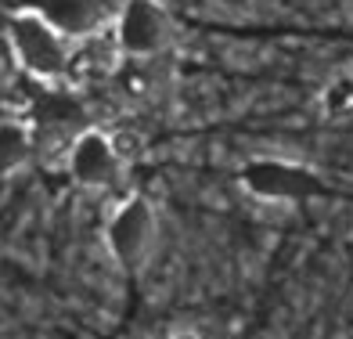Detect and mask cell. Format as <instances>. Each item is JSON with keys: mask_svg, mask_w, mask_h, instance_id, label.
Returning <instances> with one entry per match:
<instances>
[{"mask_svg": "<svg viewBox=\"0 0 353 339\" xmlns=\"http://www.w3.org/2000/svg\"><path fill=\"white\" fill-rule=\"evenodd\" d=\"M8 43H11L14 61L33 79H43V84L65 76L76 55V43L69 37H61L51 22L29 8L14 11L8 19Z\"/></svg>", "mask_w": 353, "mask_h": 339, "instance_id": "6da1fadb", "label": "cell"}, {"mask_svg": "<svg viewBox=\"0 0 353 339\" xmlns=\"http://www.w3.org/2000/svg\"><path fill=\"white\" fill-rule=\"evenodd\" d=\"M112 40L126 58H155L173 40V26L163 4L155 0H123L119 14L112 19Z\"/></svg>", "mask_w": 353, "mask_h": 339, "instance_id": "7a4b0ae2", "label": "cell"}, {"mask_svg": "<svg viewBox=\"0 0 353 339\" xmlns=\"http://www.w3.org/2000/svg\"><path fill=\"white\" fill-rule=\"evenodd\" d=\"M238 181L252 199L263 202H307L325 188L310 166L288 163V159H252L242 166Z\"/></svg>", "mask_w": 353, "mask_h": 339, "instance_id": "3957f363", "label": "cell"}, {"mask_svg": "<svg viewBox=\"0 0 353 339\" xmlns=\"http://www.w3.org/2000/svg\"><path fill=\"white\" fill-rule=\"evenodd\" d=\"M155 235H159V217L144 199L123 202L105 228L108 253L116 256V264L126 267V271H134L148 260V253L155 246Z\"/></svg>", "mask_w": 353, "mask_h": 339, "instance_id": "277c9868", "label": "cell"}, {"mask_svg": "<svg viewBox=\"0 0 353 339\" xmlns=\"http://www.w3.org/2000/svg\"><path fill=\"white\" fill-rule=\"evenodd\" d=\"M65 166L69 177L83 188H112L119 181V173L126 170L119 163V155L112 152V141L105 130H79L69 141V152H65Z\"/></svg>", "mask_w": 353, "mask_h": 339, "instance_id": "5b68a950", "label": "cell"}, {"mask_svg": "<svg viewBox=\"0 0 353 339\" xmlns=\"http://www.w3.org/2000/svg\"><path fill=\"white\" fill-rule=\"evenodd\" d=\"M29 11H37L40 19H47L72 43L94 37L108 19L119 14V8H108L105 0H29Z\"/></svg>", "mask_w": 353, "mask_h": 339, "instance_id": "8992f818", "label": "cell"}, {"mask_svg": "<svg viewBox=\"0 0 353 339\" xmlns=\"http://www.w3.org/2000/svg\"><path fill=\"white\" fill-rule=\"evenodd\" d=\"M37 155L33 126H26L19 119H0V177H14L26 170Z\"/></svg>", "mask_w": 353, "mask_h": 339, "instance_id": "52a82bcc", "label": "cell"}, {"mask_svg": "<svg viewBox=\"0 0 353 339\" xmlns=\"http://www.w3.org/2000/svg\"><path fill=\"white\" fill-rule=\"evenodd\" d=\"M321 105H325V112H328L332 119L353 116V79L350 76L332 79V84L325 87V94H321Z\"/></svg>", "mask_w": 353, "mask_h": 339, "instance_id": "ba28073f", "label": "cell"}, {"mask_svg": "<svg viewBox=\"0 0 353 339\" xmlns=\"http://www.w3.org/2000/svg\"><path fill=\"white\" fill-rule=\"evenodd\" d=\"M108 141H112V152L119 155L123 166L141 163V159H144V148H148V144H144V137H141V130H134V126H119V130H112Z\"/></svg>", "mask_w": 353, "mask_h": 339, "instance_id": "9c48e42d", "label": "cell"}, {"mask_svg": "<svg viewBox=\"0 0 353 339\" xmlns=\"http://www.w3.org/2000/svg\"><path fill=\"white\" fill-rule=\"evenodd\" d=\"M170 339H202V336H195V332H173Z\"/></svg>", "mask_w": 353, "mask_h": 339, "instance_id": "30bf717a", "label": "cell"}]
</instances>
